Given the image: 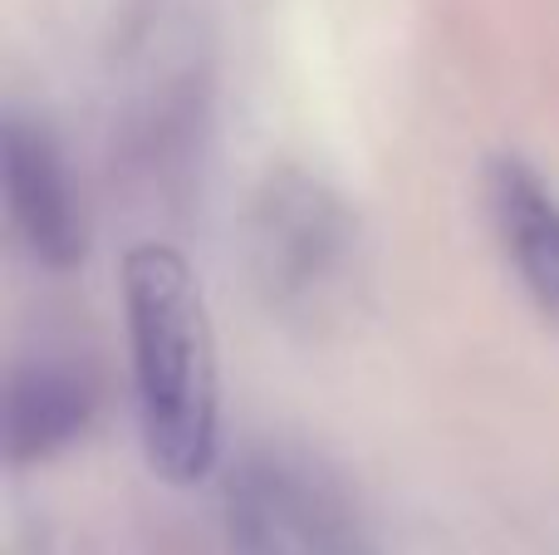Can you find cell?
<instances>
[{"mask_svg": "<svg viewBox=\"0 0 559 555\" xmlns=\"http://www.w3.org/2000/svg\"><path fill=\"white\" fill-rule=\"evenodd\" d=\"M226 555H344L348 531L334 501L275 458H251L226 482Z\"/></svg>", "mask_w": 559, "mask_h": 555, "instance_id": "obj_2", "label": "cell"}, {"mask_svg": "<svg viewBox=\"0 0 559 555\" xmlns=\"http://www.w3.org/2000/svg\"><path fill=\"white\" fill-rule=\"evenodd\" d=\"M486 216L511 261L521 291L559 330V197L525 157L501 153L486 163L481 177Z\"/></svg>", "mask_w": 559, "mask_h": 555, "instance_id": "obj_4", "label": "cell"}, {"mask_svg": "<svg viewBox=\"0 0 559 555\" xmlns=\"http://www.w3.org/2000/svg\"><path fill=\"white\" fill-rule=\"evenodd\" d=\"M5 202L25 251L49 271H69L84 261V216L69 187L64 157L39 123L10 114L5 118Z\"/></svg>", "mask_w": 559, "mask_h": 555, "instance_id": "obj_3", "label": "cell"}, {"mask_svg": "<svg viewBox=\"0 0 559 555\" xmlns=\"http://www.w3.org/2000/svg\"><path fill=\"white\" fill-rule=\"evenodd\" d=\"M348 241V222L319 187L280 182L271 202H261V226H255V251H261V275L275 291L280 305L305 300L309 291L334 275L338 256Z\"/></svg>", "mask_w": 559, "mask_h": 555, "instance_id": "obj_5", "label": "cell"}, {"mask_svg": "<svg viewBox=\"0 0 559 555\" xmlns=\"http://www.w3.org/2000/svg\"><path fill=\"white\" fill-rule=\"evenodd\" d=\"M94 418V389L69 369H25L10 383L5 452L10 462H39L69 448Z\"/></svg>", "mask_w": 559, "mask_h": 555, "instance_id": "obj_6", "label": "cell"}, {"mask_svg": "<svg viewBox=\"0 0 559 555\" xmlns=\"http://www.w3.org/2000/svg\"><path fill=\"white\" fill-rule=\"evenodd\" d=\"M123 310L147 468L173 487H197L222 452L216 344L202 285L173 246H133L123 261Z\"/></svg>", "mask_w": 559, "mask_h": 555, "instance_id": "obj_1", "label": "cell"}]
</instances>
